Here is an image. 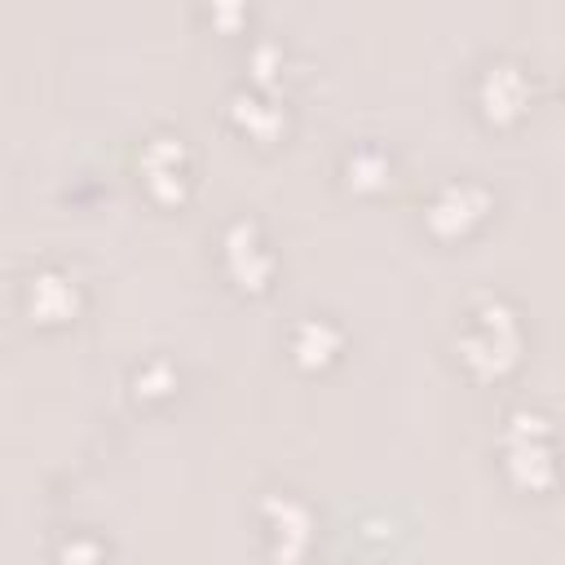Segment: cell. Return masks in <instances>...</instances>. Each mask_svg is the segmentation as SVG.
Wrapping results in <instances>:
<instances>
[{"instance_id":"cell-3","label":"cell","mask_w":565,"mask_h":565,"mask_svg":"<svg viewBox=\"0 0 565 565\" xmlns=\"http://www.w3.org/2000/svg\"><path fill=\"white\" fill-rule=\"evenodd\" d=\"M75 309V291L71 282L44 274V278H31V313L44 318V322H57V318H71Z\"/></svg>"},{"instance_id":"cell-5","label":"cell","mask_w":565,"mask_h":565,"mask_svg":"<svg viewBox=\"0 0 565 565\" xmlns=\"http://www.w3.org/2000/svg\"><path fill=\"white\" fill-rule=\"evenodd\" d=\"M331 349H335V331H331L327 322H305V327H300L296 353H300L305 362H327V358H331Z\"/></svg>"},{"instance_id":"cell-2","label":"cell","mask_w":565,"mask_h":565,"mask_svg":"<svg viewBox=\"0 0 565 565\" xmlns=\"http://www.w3.org/2000/svg\"><path fill=\"white\" fill-rule=\"evenodd\" d=\"M225 247H230V265H234V278H238L243 287H260V278H265L269 260L260 256V247H256L252 230H247V225H234V230H230V238H225Z\"/></svg>"},{"instance_id":"cell-6","label":"cell","mask_w":565,"mask_h":565,"mask_svg":"<svg viewBox=\"0 0 565 565\" xmlns=\"http://www.w3.org/2000/svg\"><path fill=\"white\" fill-rule=\"evenodd\" d=\"M93 561H97V547L84 543V539H75V543L62 547V565H93Z\"/></svg>"},{"instance_id":"cell-1","label":"cell","mask_w":565,"mask_h":565,"mask_svg":"<svg viewBox=\"0 0 565 565\" xmlns=\"http://www.w3.org/2000/svg\"><path fill=\"white\" fill-rule=\"evenodd\" d=\"M477 216H481V194L468 190V185H450V190L433 203V212H428V221H433L437 234H459V230H468Z\"/></svg>"},{"instance_id":"cell-4","label":"cell","mask_w":565,"mask_h":565,"mask_svg":"<svg viewBox=\"0 0 565 565\" xmlns=\"http://www.w3.org/2000/svg\"><path fill=\"white\" fill-rule=\"evenodd\" d=\"M486 110L490 115H499V119H508L521 102H525V84H521V75L512 71V66H494L490 75H486Z\"/></svg>"}]
</instances>
